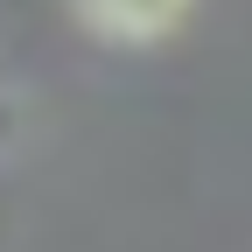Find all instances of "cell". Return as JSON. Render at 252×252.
Here are the masks:
<instances>
[{
    "label": "cell",
    "mask_w": 252,
    "mask_h": 252,
    "mask_svg": "<svg viewBox=\"0 0 252 252\" xmlns=\"http://www.w3.org/2000/svg\"><path fill=\"white\" fill-rule=\"evenodd\" d=\"M35 133V105L21 84H0V154H21V140Z\"/></svg>",
    "instance_id": "cell-2"
},
{
    "label": "cell",
    "mask_w": 252,
    "mask_h": 252,
    "mask_svg": "<svg viewBox=\"0 0 252 252\" xmlns=\"http://www.w3.org/2000/svg\"><path fill=\"white\" fill-rule=\"evenodd\" d=\"M189 7H196V0H70L77 28L98 35V42H112V49H154V42H168L189 21Z\"/></svg>",
    "instance_id": "cell-1"
}]
</instances>
